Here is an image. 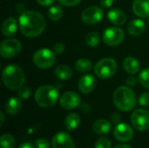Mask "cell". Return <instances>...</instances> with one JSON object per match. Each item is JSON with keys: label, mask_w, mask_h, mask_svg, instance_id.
<instances>
[{"label": "cell", "mask_w": 149, "mask_h": 148, "mask_svg": "<svg viewBox=\"0 0 149 148\" xmlns=\"http://www.w3.org/2000/svg\"><path fill=\"white\" fill-rule=\"evenodd\" d=\"M18 24L21 33L28 38L39 36L46 26L44 17L39 12L32 10L23 12L18 18Z\"/></svg>", "instance_id": "1"}, {"label": "cell", "mask_w": 149, "mask_h": 148, "mask_svg": "<svg viewBox=\"0 0 149 148\" xmlns=\"http://www.w3.org/2000/svg\"><path fill=\"white\" fill-rule=\"evenodd\" d=\"M2 79L4 85L10 90H19L25 82L24 71L16 65H7L3 71Z\"/></svg>", "instance_id": "2"}, {"label": "cell", "mask_w": 149, "mask_h": 148, "mask_svg": "<svg viewBox=\"0 0 149 148\" xmlns=\"http://www.w3.org/2000/svg\"><path fill=\"white\" fill-rule=\"evenodd\" d=\"M115 106L122 112H129L133 110L137 103L136 96L134 91L127 86L117 88L113 96Z\"/></svg>", "instance_id": "3"}, {"label": "cell", "mask_w": 149, "mask_h": 148, "mask_svg": "<svg viewBox=\"0 0 149 148\" xmlns=\"http://www.w3.org/2000/svg\"><path fill=\"white\" fill-rule=\"evenodd\" d=\"M34 98L39 106L50 108L56 105L58 99V91L52 85H42L37 89Z\"/></svg>", "instance_id": "4"}, {"label": "cell", "mask_w": 149, "mask_h": 148, "mask_svg": "<svg viewBox=\"0 0 149 148\" xmlns=\"http://www.w3.org/2000/svg\"><path fill=\"white\" fill-rule=\"evenodd\" d=\"M55 52L46 48L38 49L37 51H35L32 58L34 65L42 69H47L52 66L55 63Z\"/></svg>", "instance_id": "5"}, {"label": "cell", "mask_w": 149, "mask_h": 148, "mask_svg": "<svg viewBox=\"0 0 149 148\" xmlns=\"http://www.w3.org/2000/svg\"><path fill=\"white\" fill-rule=\"evenodd\" d=\"M116 70H117L116 61L110 58L101 59L96 64L94 67L95 74L100 79H107L113 76L114 73L116 72Z\"/></svg>", "instance_id": "6"}, {"label": "cell", "mask_w": 149, "mask_h": 148, "mask_svg": "<svg viewBox=\"0 0 149 148\" xmlns=\"http://www.w3.org/2000/svg\"><path fill=\"white\" fill-rule=\"evenodd\" d=\"M131 123L138 131H146L149 128V111L137 109L131 114Z\"/></svg>", "instance_id": "7"}, {"label": "cell", "mask_w": 149, "mask_h": 148, "mask_svg": "<svg viewBox=\"0 0 149 148\" xmlns=\"http://www.w3.org/2000/svg\"><path fill=\"white\" fill-rule=\"evenodd\" d=\"M22 50L21 43L17 39H6L1 43L0 53L4 58H11L19 54Z\"/></svg>", "instance_id": "8"}, {"label": "cell", "mask_w": 149, "mask_h": 148, "mask_svg": "<svg viewBox=\"0 0 149 148\" xmlns=\"http://www.w3.org/2000/svg\"><path fill=\"white\" fill-rule=\"evenodd\" d=\"M103 18V10L97 6H90L83 10L81 14V20L86 24H95Z\"/></svg>", "instance_id": "9"}, {"label": "cell", "mask_w": 149, "mask_h": 148, "mask_svg": "<svg viewBox=\"0 0 149 148\" xmlns=\"http://www.w3.org/2000/svg\"><path fill=\"white\" fill-rule=\"evenodd\" d=\"M124 39V32L117 27H109L103 33L104 42L110 46H116L122 43Z\"/></svg>", "instance_id": "10"}, {"label": "cell", "mask_w": 149, "mask_h": 148, "mask_svg": "<svg viewBox=\"0 0 149 148\" xmlns=\"http://www.w3.org/2000/svg\"><path fill=\"white\" fill-rule=\"evenodd\" d=\"M134 130L133 128L125 123H120L116 125L113 130L114 138L120 142H129L134 138Z\"/></svg>", "instance_id": "11"}, {"label": "cell", "mask_w": 149, "mask_h": 148, "mask_svg": "<svg viewBox=\"0 0 149 148\" xmlns=\"http://www.w3.org/2000/svg\"><path fill=\"white\" fill-rule=\"evenodd\" d=\"M81 99L79 95L74 92H65L59 99L61 107L65 110H72L80 105Z\"/></svg>", "instance_id": "12"}, {"label": "cell", "mask_w": 149, "mask_h": 148, "mask_svg": "<svg viewBox=\"0 0 149 148\" xmlns=\"http://www.w3.org/2000/svg\"><path fill=\"white\" fill-rule=\"evenodd\" d=\"M52 147V148H75V144L69 133L59 132L53 136Z\"/></svg>", "instance_id": "13"}, {"label": "cell", "mask_w": 149, "mask_h": 148, "mask_svg": "<svg viewBox=\"0 0 149 148\" xmlns=\"http://www.w3.org/2000/svg\"><path fill=\"white\" fill-rule=\"evenodd\" d=\"M97 85L96 78L93 75L86 74L82 76L79 80V89L82 93L87 94L92 92Z\"/></svg>", "instance_id": "14"}, {"label": "cell", "mask_w": 149, "mask_h": 148, "mask_svg": "<svg viewBox=\"0 0 149 148\" xmlns=\"http://www.w3.org/2000/svg\"><path fill=\"white\" fill-rule=\"evenodd\" d=\"M132 8L136 16L141 18L149 17V0H134Z\"/></svg>", "instance_id": "15"}, {"label": "cell", "mask_w": 149, "mask_h": 148, "mask_svg": "<svg viewBox=\"0 0 149 148\" xmlns=\"http://www.w3.org/2000/svg\"><path fill=\"white\" fill-rule=\"evenodd\" d=\"M17 24L16 19L13 17L6 18L3 22L1 27L2 33L5 37H11L12 35H14L17 31Z\"/></svg>", "instance_id": "16"}, {"label": "cell", "mask_w": 149, "mask_h": 148, "mask_svg": "<svg viewBox=\"0 0 149 148\" xmlns=\"http://www.w3.org/2000/svg\"><path fill=\"white\" fill-rule=\"evenodd\" d=\"M4 109H5V112L10 115L17 114L22 109V103H21L20 99L16 98V97H12L9 99L5 103Z\"/></svg>", "instance_id": "17"}, {"label": "cell", "mask_w": 149, "mask_h": 148, "mask_svg": "<svg viewBox=\"0 0 149 148\" xmlns=\"http://www.w3.org/2000/svg\"><path fill=\"white\" fill-rule=\"evenodd\" d=\"M109 21L116 25H123L127 22V17L125 13L119 9H112L107 14Z\"/></svg>", "instance_id": "18"}, {"label": "cell", "mask_w": 149, "mask_h": 148, "mask_svg": "<svg viewBox=\"0 0 149 148\" xmlns=\"http://www.w3.org/2000/svg\"><path fill=\"white\" fill-rule=\"evenodd\" d=\"M146 24L141 19H134L127 25V31L132 36H140L145 31Z\"/></svg>", "instance_id": "19"}, {"label": "cell", "mask_w": 149, "mask_h": 148, "mask_svg": "<svg viewBox=\"0 0 149 148\" xmlns=\"http://www.w3.org/2000/svg\"><path fill=\"white\" fill-rule=\"evenodd\" d=\"M111 126H112V125L108 120H104V119H100V120H97L93 123V130L95 133L103 135V134H107L110 132Z\"/></svg>", "instance_id": "20"}, {"label": "cell", "mask_w": 149, "mask_h": 148, "mask_svg": "<svg viewBox=\"0 0 149 148\" xmlns=\"http://www.w3.org/2000/svg\"><path fill=\"white\" fill-rule=\"evenodd\" d=\"M140 63L139 61L133 58V57H127L123 61V68L124 70L130 73V74H135L140 71Z\"/></svg>", "instance_id": "21"}, {"label": "cell", "mask_w": 149, "mask_h": 148, "mask_svg": "<svg viewBox=\"0 0 149 148\" xmlns=\"http://www.w3.org/2000/svg\"><path fill=\"white\" fill-rule=\"evenodd\" d=\"M80 124V117L77 113H70L65 120V127L67 131H74Z\"/></svg>", "instance_id": "22"}, {"label": "cell", "mask_w": 149, "mask_h": 148, "mask_svg": "<svg viewBox=\"0 0 149 148\" xmlns=\"http://www.w3.org/2000/svg\"><path fill=\"white\" fill-rule=\"evenodd\" d=\"M54 74L57 78H58L61 80H66L72 78V71L70 67L66 65H58L55 71Z\"/></svg>", "instance_id": "23"}, {"label": "cell", "mask_w": 149, "mask_h": 148, "mask_svg": "<svg viewBox=\"0 0 149 148\" xmlns=\"http://www.w3.org/2000/svg\"><path fill=\"white\" fill-rule=\"evenodd\" d=\"M48 17L52 21H58L63 16V9L59 5H54L48 10Z\"/></svg>", "instance_id": "24"}, {"label": "cell", "mask_w": 149, "mask_h": 148, "mask_svg": "<svg viewBox=\"0 0 149 148\" xmlns=\"http://www.w3.org/2000/svg\"><path fill=\"white\" fill-rule=\"evenodd\" d=\"M75 68L79 72H86L92 69V62L86 58H79L75 63Z\"/></svg>", "instance_id": "25"}, {"label": "cell", "mask_w": 149, "mask_h": 148, "mask_svg": "<svg viewBox=\"0 0 149 148\" xmlns=\"http://www.w3.org/2000/svg\"><path fill=\"white\" fill-rule=\"evenodd\" d=\"M15 139L12 135L4 133L0 138V148H14Z\"/></svg>", "instance_id": "26"}, {"label": "cell", "mask_w": 149, "mask_h": 148, "mask_svg": "<svg viewBox=\"0 0 149 148\" xmlns=\"http://www.w3.org/2000/svg\"><path fill=\"white\" fill-rule=\"evenodd\" d=\"M86 43L90 47H95L100 43V35L97 32H89L86 37Z\"/></svg>", "instance_id": "27"}, {"label": "cell", "mask_w": 149, "mask_h": 148, "mask_svg": "<svg viewBox=\"0 0 149 148\" xmlns=\"http://www.w3.org/2000/svg\"><path fill=\"white\" fill-rule=\"evenodd\" d=\"M139 81L145 88L149 90V68L144 69L139 75Z\"/></svg>", "instance_id": "28"}, {"label": "cell", "mask_w": 149, "mask_h": 148, "mask_svg": "<svg viewBox=\"0 0 149 148\" xmlns=\"http://www.w3.org/2000/svg\"><path fill=\"white\" fill-rule=\"evenodd\" d=\"M94 148H111V140L107 137H100L96 141Z\"/></svg>", "instance_id": "29"}, {"label": "cell", "mask_w": 149, "mask_h": 148, "mask_svg": "<svg viewBox=\"0 0 149 148\" xmlns=\"http://www.w3.org/2000/svg\"><path fill=\"white\" fill-rule=\"evenodd\" d=\"M17 94H18V98L21 99H27L30 95H31V88L28 87V86H22L18 92H17Z\"/></svg>", "instance_id": "30"}, {"label": "cell", "mask_w": 149, "mask_h": 148, "mask_svg": "<svg viewBox=\"0 0 149 148\" xmlns=\"http://www.w3.org/2000/svg\"><path fill=\"white\" fill-rule=\"evenodd\" d=\"M35 147L36 148H50V142L48 140L40 138L35 140Z\"/></svg>", "instance_id": "31"}, {"label": "cell", "mask_w": 149, "mask_h": 148, "mask_svg": "<svg viewBox=\"0 0 149 148\" xmlns=\"http://www.w3.org/2000/svg\"><path fill=\"white\" fill-rule=\"evenodd\" d=\"M139 104L141 106L147 107L149 106V93L148 92H144L142 93L140 98H139Z\"/></svg>", "instance_id": "32"}, {"label": "cell", "mask_w": 149, "mask_h": 148, "mask_svg": "<svg viewBox=\"0 0 149 148\" xmlns=\"http://www.w3.org/2000/svg\"><path fill=\"white\" fill-rule=\"evenodd\" d=\"M59 3H61L64 6H75L79 4L81 0H58Z\"/></svg>", "instance_id": "33"}, {"label": "cell", "mask_w": 149, "mask_h": 148, "mask_svg": "<svg viewBox=\"0 0 149 148\" xmlns=\"http://www.w3.org/2000/svg\"><path fill=\"white\" fill-rule=\"evenodd\" d=\"M53 50H54V52L57 53V54H60L64 51L65 50V45L63 43H57L53 45Z\"/></svg>", "instance_id": "34"}, {"label": "cell", "mask_w": 149, "mask_h": 148, "mask_svg": "<svg viewBox=\"0 0 149 148\" xmlns=\"http://www.w3.org/2000/svg\"><path fill=\"white\" fill-rule=\"evenodd\" d=\"M111 120H112V123H113V124H115V125L120 124V120H121L120 115L118 114V113H113V114L111 116Z\"/></svg>", "instance_id": "35"}, {"label": "cell", "mask_w": 149, "mask_h": 148, "mask_svg": "<svg viewBox=\"0 0 149 148\" xmlns=\"http://www.w3.org/2000/svg\"><path fill=\"white\" fill-rule=\"evenodd\" d=\"M126 83L129 85V86H135L136 84H137V81H136V79L134 77H127V80H126Z\"/></svg>", "instance_id": "36"}, {"label": "cell", "mask_w": 149, "mask_h": 148, "mask_svg": "<svg viewBox=\"0 0 149 148\" xmlns=\"http://www.w3.org/2000/svg\"><path fill=\"white\" fill-rule=\"evenodd\" d=\"M100 3L104 8H109L113 5V0H100Z\"/></svg>", "instance_id": "37"}, {"label": "cell", "mask_w": 149, "mask_h": 148, "mask_svg": "<svg viewBox=\"0 0 149 148\" xmlns=\"http://www.w3.org/2000/svg\"><path fill=\"white\" fill-rule=\"evenodd\" d=\"M55 0H37L38 3H39L40 5H43V6H49L51 4L53 3Z\"/></svg>", "instance_id": "38"}, {"label": "cell", "mask_w": 149, "mask_h": 148, "mask_svg": "<svg viewBox=\"0 0 149 148\" xmlns=\"http://www.w3.org/2000/svg\"><path fill=\"white\" fill-rule=\"evenodd\" d=\"M18 148H35V147L31 143H30V142H25V143L21 144L18 147Z\"/></svg>", "instance_id": "39"}, {"label": "cell", "mask_w": 149, "mask_h": 148, "mask_svg": "<svg viewBox=\"0 0 149 148\" xmlns=\"http://www.w3.org/2000/svg\"><path fill=\"white\" fill-rule=\"evenodd\" d=\"M81 110H82L83 112H85V113H88V112L91 110V107H90V106H88L87 104H83V105L81 106Z\"/></svg>", "instance_id": "40"}, {"label": "cell", "mask_w": 149, "mask_h": 148, "mask_svg": "<svg viewBox=\"0 0 149 148\" xmlns=\"http://www.w3.org/2000/svg\"><path fill=\"white\" fill-rule=\"evenodd\" d=\"M0 118H1V121H0V126H2L4 123V115L2 112H0Z\"/></svg>", "instance_id": "41"}, {"label": "cell", "mask_w": 149, "mask_h": 148, "mask_svg": "<svg viewBox=\"0 0 149 148\" xmlns=\"http://www.w3.org/2000/svg\"><path fill=\"white\" fill-rule=\"evenodd\" d=\"M114 148H132L130 146L127 145V144H120V145H118L116 146Z\"/></svg>", "instance_id": "42"}, {"label": "cell", "mask_w": 149, "mask_h": 148, "mask_svg": "<svg viewBox=\"0 0 149 148\" xmlns=\"http://www.w3.org/2000/svg\"><path fill=\"white\" fill-rule=\"evenodd\" d=\"M148 23H149V17H148Z\"/></svg>", "instance_id": "43"}]
</instances>
